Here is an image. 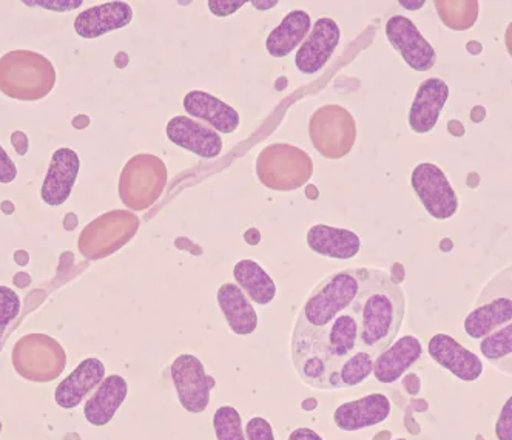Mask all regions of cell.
Masks as SVG:
<instances>
[{"instance_id":"obj_1","label":"cell","mask_w":512,"mask_h":440,"mask_svg":"<svg viewBox=\"0 0 512 440\" xmlns=\"http://www.w3.org/2000/svg\"><path fill=\"white\" fill-rule=\"evenodd\" d=\"M292 363L300 379L315 390L335 391L344 363L360 349V322L346 311L323 328L295 323Z\"/></svg>"},{"instance_id":"obj_2","label":"cell","mask_w":512,"mask_h":440,"mask_svg":"<svg viewBox=\"0 0 512 440\" xmlns=\"http://www.w3.org/2000/svg\"><path fill=\"white\" fill-rule=\"evenodd\" d=\"M352 311L360 322V349L377 357L397 339L405 319V292L391 275L366 268L360 297Z\"/></svg>"},{"instance_id":"obj_3","label":"cell","mask_w":512,"mask_h":440,"mask_svg":"<svg viewBox=\"0 0 512 440\" xmlns=\"http://www.w3.org/2000/svg\"><path fill=\"white\" fill-rule=\"evenodd\" d=\"M366 268H349L324 278L306 298L297 322L309 328H323L354 308L360 297Z\"/></svg>"},{"instance_id":"obj_4","label":"cell","mask_w":512,"mask_h":440,"mask_svg":"<svg viewBox=\"0 0 512 440\" xmlns=\"http://www.w3.org/2000/svg\"><path fill=\"white\" fill-rule=\"evenodd\" d=\"M56 70L50 59L30 50H14L0 58V92L17 101H39L50 95Z\"/></svg>"},{"instance_id":"obj_5","label":"cell","mask_w":512,"mask_h":440,"mask_svg":"<svg viewBox=\"0 0 512 440\" xmlns=\"http://www.w3.org/2000/svg\"><path fill=\"white\" fill-rule=\"evenodd\" d=\"M314 161L300 147L275 143L264 147L256 158V176L264 187L277 192H292L309 183Z\"/></svg>"},{"instance_id":"obj_6","label":"cell","mask_w":512,"mask_h":440,"mask_svg":"<svg viewBox=\"0 0 512 440\" xmlns=\"http://www.w3.org/2000/svg\"><path fill=\"white\" fill-rule=\"evenodd\" d=\"M167 166L158 156L139 153L132 156L119 176V198L128 209H149L167 186Z\"/></svg>"},{"instance_id":"obj_7","label":"cell","mask_w":512,"mask_h":440,"mask_svg":"<svg viewBox=\"0 0 512 440\" xmlns=\"http://www.w3.org/2000/svg\"><path fill=\"white\" fill-rule=\"evenodd\" d=\"M309 138L321 156L327 160H341L354 149L357 122L343 105H323L310 116Z\"/></svg>"},{"instance_id":"obj_8","label":"cell","mask_w":512,"mask_h":440,"mask_svg":"<svg viewBox=\"0 0 512 440\" xmlns=\"http://www.w3.org/2000/svg\"><path fill=\"white\" fill-rule=\"evenodd\" d=\"M139 218L130 210H110L84 227L79 235V252L88 260H102L115 254L135 238Z\"/></svg>"},{"instance_id":"obj_9","label":"cell","mask_w":512,"mask_h":440,"mask_svg":"<svg viewBox=\"0 0 512 440\" xmlns=\"http://www.w3.org/2000/svg\"><path fill=\"white\" fill-rule=\"evenodd\" d=\"M16 373L30 382H51L64 373L67 356L58 340L45 334H28L13 348Z\"/></svg>"},{"instance_id":"obj_10","label":"cell","mask_w":512,"mask_h":440,"mask_svg":"<svg viewBox=\"0 0 512 440\" xmlns=\"http://www.w3.org/2000/svg\"><path fill=\"white\" fill-rule=\"evenodd\" d=\"M412 189L426 212L435 220H449L459 210V197L448 176L432 163L415 166L411 175Z\"/></svg>"},{"instance_id":"obj_11","label":"cell","mask_w":512,"mask_h":440,"mask_svg":"<svg viewBox=\"0 0 512 440\" xmlns=\"http://www.w3.org/2000/svg\"><path fill=\"white\" fill-rule=\"evenodd\" d=\"M170 376L184 410L192 414L207 410L215 380L207 376L206 369L198 357L193 354H181L176 357L170 366Z\"/></svg>"},{"instance_id":"obj_12","label":"cell","mask_w":512,"mask_h":440,"mask_svg":"<svg viewBox=\"0 0 512 440\" xmlns=\"http://www.w3.org/2000/svg\"><path fill=\"white\" fill-rule=\"evenodd\" d=\"M389 44L415 72H428L437 62L434 47L426 41L417 25L409 17L395 14L389 17L384 28Z\"/></svg>"},{"instance_id":"obj_13","label":"cell","mask_w":512,"mask_h":440,"mask_svg":"<svg viewBox=\"0 0 512 440\" xmlns=\"http://www.w3.org/2000/svg\"><path fill=\"white\" fill-rule=\"evenodd\" d=\"M341 30L332 17H321L312 25L306 41L298 48L295 65L303 75H315L331 61L340 44Z\"/></svg>"},{"instance_id":"obj_14","label":"cell","mask_w":512,"mask_h":440,"mask_svg":"<svg viewBox=\"0 0 512 440\" xmlns=\"http://www.w3.org/2000/svg\"><path fill=\"white\" fill-rule=\"evenodd\" d=\"M428 352L435 363L462 382H475L482 377V359L448 334H435L429 340Z\"/></svg>"},{"instance_id":"obj_15","label":"cell","mask_w":512,"mask_h":440,"mask_svg":"<svg viewBox=\"0 0 512 440\" xmlns=\"http://www.w3.org/2000/svg\"><path fill=\"white\" fill-rule=\"evenodd\" d=\"M167 138L175 146L189 150L195 155L213 160L223 153V138L204 122L189 116H175L167 122Z\"/></svg>"},{"instance_id":"obj_16","label":"cell","mask_w":512,"mask_h":440,"mask_svg":"<svg viewBox=\"0 0 512 440\" xmlns=\"http://www.w3.org/2000/svg\"><path fill=\"white\" fill-rule=\"evenodd\" d=\"M81 169V160L75 150H56L51 156L50 166L42 184V200L48 206H62L70 198Z\"/></svg>"},{"instance_id":"obj_17","label":"cell","mask_w":512,"mask_h":440,"mask_svg":"<svg viewBox=\"0 0 512 440\" xmlns=\"http://www.w3.org/2000/svg\"><path fill=\"white\" fill-rule=\"evenodd\" d=\"M448 98L449 87L443 79H425L418 87L409 110V127L412 132H432Z\"/></svg>"},{"instance_id":"obj_18","label":"cell","mask_w":512,"mask_h":440,"mask_svg":"<svg viewBox=\"0 0 512 440\" xmlns=\"http://www.w3.org/2000/svg\"><path fill=\"white\" fill-rule=\"evenodd\" d=\"M184 110L196 121H203L218 133H233L240 126V113L216 96L192 90L182 99Z\"/></svg>"},{"instance_id":"obj_19","label":"cell","mask_w":512,"mask_h":440,"mask_svg":"<svg viewBox=\"0 0 512 440\" xmlns=\"http://www.w3.org/2000/svg\"><path fill=\"white\" fill-rule=\"evenodd\" d=\"M389 414L391 400L384 394H369L340 405L335 410L334 422L341 431H360L381 424Z\"/></svg>"},{"instance_id":"obj_20","label":"cell","mask_w":512,"mask_h":440,"mask_svg":"<svg viewBox=\"0 0 512 440\" xmlns=\"http://www.w3.org/2000/svg\"><path fill=\"white\" fill-rule=\"evenodd\" d=\"M105 379L104 363L95 357L82 360L70 376L65 377L54 393V400L65 410L76 408Z\"/></svg>"},{"instance_id":"obj_21","label":"cell","mask_w":512,"mask_h":440,"mask_svg":"<svg viewBox=\"0 0 512 440\" xmlns=\"http://www.w3.org/2000/svg\"><path fill=\"white\" fill-rule=\"evenodd\" d=\"M133 21V10L125 2H105L87 8L75 19V31L84 39L101 38L110 31L121 30Z\"/></svg>"},{"instance_id":"obj_22","label":"cell","mask_w":512,"mask_h":440,"mask_svg":"<svg viewBox=\"0 0 512 440\" xmlns=\"http://www.w3.org/2000/svg\"><path fill=\"white\" fill-rule=\"evenodd\" d=\"M422 342L414 336H405L380 352L374 360V376L380 383L397 382L406 371L422 359Z\"/></svg>"},{"instance_id":"obj_23","label":"cell","mask_w":512,"mask_h":440,"mask_svg":"<svg viewBox=\"0 0 512 440\" xmlns=\"http://www.w3.org/2000/svg\"><path fill=\"white\" fill-rule=\"evenodd\" d=\"M512 322V297L494 295L477 298L475 308L466 315L465 332L471 339L482 340Z\"/></svg>"},{"instance_id":"obj_24","label":"cell","mask_w":512,"mask_h":440,"mask_svg":"<svg viewBox=\"0 0 512 440\" xmlns=\"http://www.w3.org/2000/svg\"><path fill=\"white\" fill-rule=\"evenodd\" d=\"M216 302L230 331L236 336H250L258 328V314L249 297L236 283H224L216 292Z\"/></svg>"},{"instance_id":"obj_25","label":"cell","mask_w":512,"mask_h":440,"mask_svg":"<svg viewBox=\"0 0 512 440\" xmlns=\"http://www.w3.org/2000/svg\"><path fill=\"white\" fill-rule=\"evenodd\" d=\"M306 241L310 251L337 260H351L361 249L360 237L355 232L326 224L310 227Z\"/></svg>"},{"instance_id":"obj_26","label":"cell","mask_w":512,"mask_h":440,"mask_svg":"<svg viewBox=\"0 0 512 440\" xmlns=\"http://www.w3.org/2000/svg\"><path fill=\"white\" fill-rule=\"evenodd\" d=\"M127 380L121 376H108L102 380L95 393L85 402L84 416L88 424L104 427L112 422L116 411L127 399Z\"/></svg>"},{"instance_id":"obj_27","label":"cell","mask_w":512,"mask_h":440,"mask_svg":"<svg viewBox=\"0 0 512 440\" xmlns=\"http://www.w3.org/2000/svg\"><path fill=\"white\" fill-rule=\"evenodd\" d=\"M312 28V19L304 10H294L284 16L277 28L270 31L266 39V50L273 58H286L295 48L306 41Z\"/></svg>"},{"instance_id":"obj_28","label":"cell","mask_w":512,"mask_h":440,"mask_svg":"<svg viewBox=\"0 0 512 440\" xmlns=\"http://www.w3.org/2000/svg\"><path fill=\"white\" fill-rule=\"evenodd\" d=\"M236 285L243 289L250 302L267 306L277 295V285L269 274L261 268V264L253 260H241L233 268Z\"/></svg>"},{"instance_id":"obj_29","label":"cell","mask_w":512,"mask_h":440,"mask_svg":"<svg viewBox=\"0 0 512 440\" xmlns=\"http://www.w3.org/2000/svg\"><path fill=\"white\" fill-rule=\"evenodd\" d=\"M434 5L443 24L455 31L471 28L480 13L479 2H435Z\"/></svg>"},{"instance_id":"obj_30","label":"cell","mask_w":512,"mask_h":440,"mask_svg":"<svg viewBox=\"0 0 512 440\" xmlns=\"http://www.w3.org/2000/svg\"><path fill=\"white\" fill-rule=\"evenodd\" d=\"M480 352L497 368L512 360V322L482 339Z\"/></svg>"},{"instance_id":"obj_31","label":"cell","mask_w":512,"mask_h":440,"mask_svg":"<svg viewBox=\"0 0 512 440\" xmlns=\"http://www.w3.org/2000/svg\"><path fill=\"white\" fill-rule=\"evenodd\" d=\"M375 356L366 351H357L354 356L349 357L340 371L338 388H354L368 379L374 373Z\"/></svg>"},{"instance_id":"obj_32","label":"cell","mask_w":512,"mask_h":440,"mask_svg":"<svg viewBox=\"0 0 512 440\" xmlns=\"http://www.w3.org/2000/svg\"><path fill=\"white\" fill-rule=\"evenodd\" d=\"M216 440H247L244 436L243 420L233 407H221L213 416Z\"/></svg>"},{"instance_id":"obj_33","label":"cell","mask_w":512,"mask_h":440,"mask_svg":"<svg viewBox=\"0 0 512 440\" xmlns=\"http://www.w3.org/2000/svg\"><path fill=\"white\" fill-rule=\"evenodd\" d=\"M21 306V298L13 289L0 286V351L4 345L5 331L21 312Z\"/></svg>"},{"instance_id":"obj_34","label":"cell","mask_w":512,"mask_h":440,"mask_svg":"<svg viewBox=\"0 0 512 440\" xmlns=\"http://www.w3.org/2000/svg\"><path fill=\"white\" fill-rule=\"evenodd\" d=\"M494 295H509V297H512V266L492 278L479 298L494 297Z\"/></svg>"},{"instance_id":"obj_35","label":"cell","mask_w":512,"mask_h":440,"mask_svg":"<svg viewBox=\"0 0 512 440\" xmlns=\"http://www.w3.org/2000/svg\"><path fill=\"white\" fill-rule=\"evenodd\" d=\"M247 440H275L272 425L264 417H252L246 425Z\"/></svg>"},{"instance_id":"obj_36","label":"cell","mask_w":512,"mask_h":440,"mask_svg":"<svg viewBox=\"0 0 512 440\" xmlns=\"http://www.w3.org/2000/svg\"><path fill=\"white\" fill-rule=\"evenodd\" d=\"M496 436L499 440H512V396L506 400L496 422Z\"/></svg>"},{"instance_id":"obj_37","label":"cell","mask_w":512,"mask_h":440,"mask_svg":"<svg viewBox=\"0 0 512 440\" xmlns=\"http://www.w3.org/2000/svg\"><path fill=\"white\" fill-rule=\"evenodd\" d=\"M210 13L218 17H227L230 14L243 8L246 5V0H209Z\"/></svg>"},{"instance_id":"obj_38","label":"cell","mask_w":512,"mask_h":440,"mask_svg":"<svg viewBox=\"0 0 512 440\" xmlns=\"http://www.w3.org/2000/svg\"><path fill=\"white\" fill-rule=\"evenodd\" d=\"M17 169L4 147L0 146V183L10 184L16 180Z\"/></svg>"},{"instance_id":"obj_39","label":"cell","mask_w":512,"mask_h":440,"mask_svg":"<svg viewBox=\"0 0 512 440\" xmlns=\"http://www.w3.org/2000/svg\"><path fill=\"white\" fill-rule=\"evenodd\" d=\"M287 440H324L317 431L310 430V428H297L289 434Z\"/></svg>"},{"instance_id":"obj_40","label":"cell","mask_w":512,"mask_h":440,"mask_svg":"<svg viewBox=\"0 0 512 440\" xmlns=\"http://www.w3.org/2000/svg\"><path fill=\"white\" fill-rule=\"evenodd\" d=\"M11 143H13L14 150H16L17 155L24 156L28 150V138L25 133L22 132H14L11 135Z\"/></svg>"},{"instance_id":"obj_41","label":"cell","mask_w":512,"mask_h":440,"mask_svg":"<svg viewBox=\"0 0 512 440\" xmlns=\"http://www.w3.org/2000/svg\"><path fill=\"white\" fill-rule=\"evenodd\" d=\"M505 42L506 48H508L509 51V55H511L512 58V22L508 25V28H506Z\"/></svg>"},{"instance_id":"obj_42","label":"cell","mask_w":512,"mask_h":440,"mask_svg":"<svg viewBox=\"0 0 512 440\" xmlns=\"http://www.w3.org/2000/svg\"><path fill=\"white\" fill-rule=\"evenodd\" d=\"M252 5L256 10H270V8L277 7L278 2H253Z\"/></svg>"},{"instance_id":"obj_43","label":"cell","mask_w":512,"mask_h":440,"mask_svg":"<svg viewBox=\"0 0 512 440\" xmlns=\"http://www.w3.org/2000/svg\"><path fill=\"white\" fill-rule=\"evenodd\" d=\"M400 5H403V7H411L409 10H420V7H423L425 2H412V4H409V2H401Z\"/></svg>"},{"instance_id":"obj_44","label":"cell","mask_w":512,"mask_h":440,"mask_svg":"<svg viewBox=\"0 0 512 440\" xmlns=\"http://www.w3.org/2000/svg\"><path fill=\"white\" fill-rule=\"evenodd\" d=\"M0 433H2V420H0Z\"/></svg>"}]
</instances>
